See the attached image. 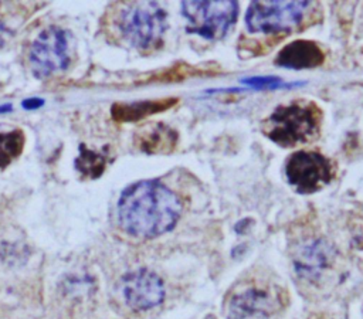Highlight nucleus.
<instances>
[{"mask_svg":"<svg viewBox=\"0 0 363 319\" xmlns=\"http://www.w3.org/2000/svg\"><path fill=\"white\" fill-rule=\"evenodd\" d=\"M133 145L143 153H170L177 145V132L162 122H150L133 133Z\"/></svg>","mask_w":363,"mask_h":319,"instance_id":"9b49d317","label":"nucleus"},{"mask_svg":"<svg viewBox=\"0 0 363 319\" xmlns=\"http://www.w3.org/2000/svg\"><path fill=\"white\" fill-rule=\"evenodd\" d=\"M182 214L179 197L155 180L126 187L118 201V223L138 238H153L172 230Z\"/></svg>","mask_w":363,"mask_h":319,"instance_id":"f257e3e1","label":"nucleus"},{"mask_svg":"<svg viewBox=\"0 0 363 319\" xmlns=\"http://www.w3.org/2000/svg\"><path fill=\"white\" fill-rule=\"evenodd\" d=\"M119 293L133 310H147L164 299L163 281L149 269H138L122 276Z\"/></svg>","mask_w":363,"mask_h":319,"instance_id":"1a4fd4ad","label":"nucleus"},{"mask_svg":"<svg viewBox=\"0 0 363 319\" xmlns=\"http://www.w3.org/2000/svg\"><path fill=\"white\" fill-rule=\"evenodd\" d=\"M285 176L298 193L311 194L330 183L333 169L323 155L312 150H299L288 157Z\"/></svg>","mask_w":363,"mask_h":319,"instance_id":"6e6552de","label":"nucleus"},{"mask_svg":"<svg viewBox=\"0 0 363 319\" xmlns=\"http://www.w3.org/2000/svg\"><path fill=\"white\" fill-rule=\"evenodd\" d=\"M335 250L325 240H309L302 244L294 258V267L298 275L309 282L319 281L332 267Z\"/></svg>","mask_w":363,"mask_h":319,"instance_id":"9d476101","label":"nucleus"},{"mask_svg":"<svg viewBox=\"0 0 363 319\" xmlns=\"http://www.w3.org/2000/svg\"><path fill=\"white\" fill-rule=\"evenodd\" d=\"M286 291L271 278H252L238 286L227 301L228 319L268 318L286 305Z\"/></svg>","mask_w":363,"mask_h":319,"instance_id":"7ed1b4c3","label":"nucleus"},{"mask_svg":"<svg viewBox=\"0 0 363 319\" xmlns=\"http://www.w3.org/2000/svg\"><path fill=\"white\" fill-rule=\"evenodd\" d=\"M322 50L308 40H295L285 45L277 55V65L292 68V69H306L315 68L323 62Z\"/></svg>","mask_w":363,"mask_h":319,"instance_id":"f8f14e48","label":"nucleus"},{"mask_svg":"<svg viewBox=\"0 0 363 319\" xmlns=\"http://www.w3.org/2000/svg\"><path fill=\"white\" fill-rule=\"evenodd\" d=\"M108 159L105 155L91 150L81 145L79 147V156L75 159V169L89 179L99 177L105 169H106Z\"/></svg>","mask_w":363,"mask_h":319,"instance_id":"2eb2a0df","label":"nucleus"},{"mask_svg":"<svg viewBox=\"0 0 363 319\" xmlns=\"http://www.w3.org/2000/svg\"><path fill=\"white\" fill-rule=\"evenodd\" d=\"M311 1H251L245 24L251 33H279L295 28L303 20Z\"/></svg>","mask_w":363,"mask_h":319,"instance_id":"0eeeda50","label":"nucleus"},{"mask_svg":"<svg viewBox=\"0 0 363 319\" xmlns=\"http://www.w3.org/2000/svg\"><path fill=\"white\" fill-rule=\"evenodd\" d=\"M41 103H43V99L31 98V99H28V101H24V102H23V106H24V108H28V109H34V108L41 106Z\"/></svg>","mask_w":363,"mask_h":319,"instance_id":"a211bd4d","label":"nucleus"},{"mask_svg":"<svg viewBox=\"0 0 363 319\" xmlns=\"http://www.w3.org/2000/svg\"><path fill=\"white\" fill-rule=\"evenodd\" d=\"M177 102V98H160L138 102H116L111 108V115L118 122H135L142 118L167 111Z\"/></svg>","mask_w":363,"mask_h":319,"instance_id":"ddd939ff","label":"nucleus"},{"mask_svg":"<svg viewBox=\"0 0 363 319\" xmlns=\"http://www.w3.org/2000/svg\"><path fill=\"white\" fill-rule=\"evenodd\" d=\"M187 31L207 40L224 37L238 16L237 1H182Z\"/></svg>","mask_w":363,"mask_h":319,"instance_id":"39448f33","label":"nucleus"},{"mask_svg":"<svg viewBox=\"0 0 363 319\" xmlns=\"http://www.w3.org/2000/svg\"><path fill=\"white\" fill-rule=\"evenodd\" d=\"M200 71L191 65L186 64H176L167 69L159 71L155 75H150L146 78V81H160V82H167V81H182L190 75H197Z\"/></svg>","mask_w":363,"mask_h":319,"instance_id":"dca6fc26","label":"nucleus"},{"mask_svg":"<svg viewBox=\"0 0 363 319\" xmlns=\"http://www.w3.org/2000/svg\"><path fill=\"white\" fill-rule=\"evenodd\" d=\"M122 37L139 50H153L162 44L167 28V16L155 1H132L118 16Z\"/></svg>","mask_w":363,"mask_h":319,"instance_id":"20e7f679","label":"nucleus"},{"mask_svg":"<svg viewBox=\"0 0 363 319\" xmlns=\"http://www.w3.org/2000/svg\"><path fill=\"white\" fill-rule=\"evenodd\" d=\"M245 84H251V85H258V86H284L285 82H282L281 79L278 78H272V77H268V78H250V79H245L244 81Z\"/></svg>","mask_w":363,"mask_h":319,"instance_id":"f3484780","label":"nucleus"},{"mask_svg":"<svg viewBox=\"0 0 363 319\" xmlns=\"http://www.w3.org/2000/svg\"><path fill=\"white\" fill-rule=\"evenodd\" d=\"M26 135L21 129L0 132V169H4L21 155Z\"/></svg>","mask_w":363,"mask_h":319,"instance_id":"4468645a","label":"nucleus"},{"mask_svg":"<svg viewBox=\"0 0 363 319\" xmlns=\"http://www.w3.org/2000/svg\"><path fill=\"white\" fill-rule=\"evenodd\" d=\"M322 112L315 102L294 101L277 106L262 122V133L282 147L309 143L319 136Z\"/></svg>","mask_w":363,"mask_h":319,"instance_id":"f03ea898","label":"nucleus"},{"mask_svg":"<svg viewBox=\"0 0 363 319\" xmlns=\"http://www.w3.org/2000/svg\"><path fill=\"white\" fill-rule=\"evenodd\" d=\"M72 35L60 27H48L34 40L28 52L30 68L37 78H47L68 68Z\"/></svg>","mask_w":363,"mask_h":319,"instance_id":"423d86ee","label":"nucleus"}]
</instances>
